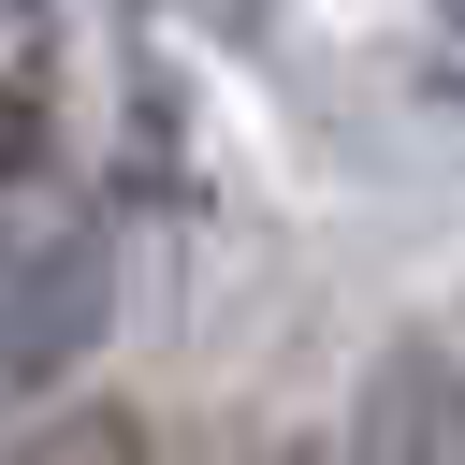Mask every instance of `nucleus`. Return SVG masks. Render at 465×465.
Here are the masks:
<instances>
[{"label": "nucleus", "mask_w": 465, "mask_h": 465, "mask_svg": "<svg viewBox=\"0 0 465 465\" xmlns=\"http://www.w3.org/2000/svg\"><path fill=\"white\" fill-rule=\"evenodd\" d=\"M102 305H116V247L29 218L15 232V276H0V378H15V407H44L73 378V349L102 334Z\"/></svg>", "instance_id": "f257e3e1"}, {"label": "nucleus", "mask_w": 465, "mask_h": 465, "mask_svg": "<svg viewBox=\"0 0 465 465\" xmlns=\"http://www.w3.org/2000/svg\"><path fill=\"white\" fill-rule=\"evenodd\" d=\"M334 465H465V363H450L436 334L378 349V378L349 392V436H334Z\"/></svg>", "instance_id": "f03ea898"}, {"label": "nucleus", "mask_w": 465, "mask_h": 465, "mask_svg": "<svg viewBox=\"0 0 465 465\" xmlns=\"http://www.w3.org/2000/svg\"><path fill=\"white\" fill-rule=\"evenodd\" d=\"M15 465H145V421L131 407H87V421H44Z\"/></svg>", "instance_id": "7ed1b4c3"}, {"label": "nucleus", "mask_w": 465, "mask_h": 465, "mask_svg": "<svg viewBox=\"0 0 465 465\" xmlns=\"http://www.w3.org/2000/svg\"><path fill=\"white\" fill-rule=\"evenodd\" d=\"M262 465H334V450H262Z\"/></svg>", "instance_id": "20e7f679"}]
</instances>
